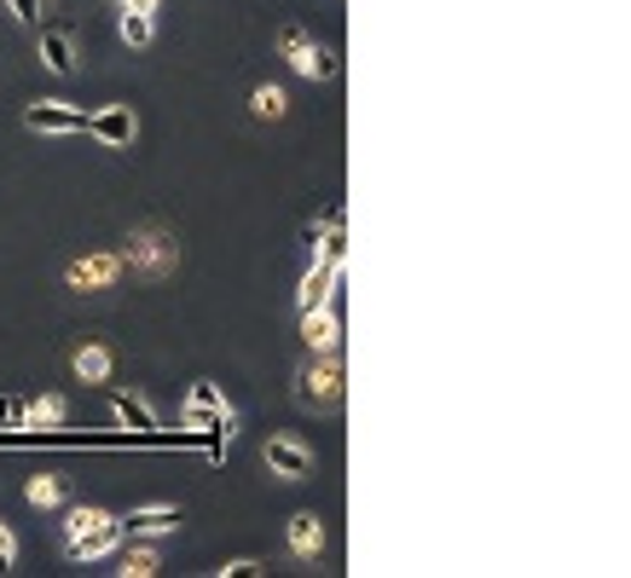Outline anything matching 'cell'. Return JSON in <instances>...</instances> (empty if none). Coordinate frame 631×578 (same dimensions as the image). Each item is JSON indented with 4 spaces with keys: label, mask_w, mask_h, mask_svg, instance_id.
I'll return each mask as SVG.
<instances>
[{
    "label": "cell",
    "mask_w": 631,
    "mask_h": 578,
    "mask_svg": "<svg viewBox=\"0 0 631 578\" xmlns=\"http://www.w3.org/2000/svg\"><path fill=\"white\" fill-rule=\"evenodd\" d=\"M18 423H30V428H41V434H47V428H58V423H65V400H58V394H47V400L18 405Z\"/></svg>",
    "instance_id": "cell-16"
},
{
    "label": "cell",
    "mask_w": 631,
    "mask_h": 578,
    "mask_svg": "<svg viewBox=\"0 0 631 578\" xmlns=\"http://www.w3.org/2000/svg\"><path fill=\"white\" fill-rule=\"evenodd\" d=\"M111 7L122 12V7H134V12H157V0H111Z\"/></svg>",
    "instance_id": "cell-25"
},
{
    "label": "cell",
    "mask_w": 631,
    "mask_h": 578,
    "mask_svg": "<svg viewBox=\"0 0 631 578\" xmlns=\"http://www.w3.org/2000/svg\"><path fill=\"white\" fill-rule=\"evenodd\" d=\"M261 458H267V469L273 474H284V481H308L313 474V446L308 440H296V434H278V440H267V451H261Z\"/></svg>",
    "instance_id": "cell-6"
},
{
    "label": "cell",
    "mask_w": 631,
    "mask_h": 578,
    "mask_svg": "<svg viewBox=\"0 0 631 578\" xmlns=\"http://www.w3.org/2000/svg\"><path fill=\"white\" fill-rule=\"evenodd\" d=\"M122 578H151L157 573V550H146V544H134L128 555H122V567H116Z\"/></svg>",
    "instance_id": "cell-21"
},
{
    "label": "cell",
    "mask_w": 631,
    "mask_h": 578,
    "mask_svg": "<svg viewBox=\"0 0 631 578\" xmlns=\"http://www.w3.org/2000/svg\"><path fill=\"white\" fill-rule=\"evenodd\" d=\"M250 573H261V562H227L220 567V578H250Z\"/></svg>",
    "instance_id": "cell-24"
},
{
    "label": "cell",
    "mask_w": 631,
    "mask_h": 578,
    "mask_svg": "<svg viewBox=\"0 0 631 578\" xmlns=\"http://www.w3.org/2000/svg\"><path fill=\"white\" fill-rule=\"evenodd\" d=\"M296 400L301 405H336L342 400V365L331 354H324V359L313 354L308 365L296 370Z\"/></svg>",
    "instance_id": "cell-4"
},
{
    "label": "cell",
    "mask_w": 631,
    "mask_h": 578,
    "mask_svg": "<svg viewBox=\"0 0 631 578\" xmlns=\"http://www.w3.org/2000/svg\"><path fill=\"white\" fill-rule=\"evenodd\" d=\"M180 527V509L174 504H151V509H134L122 515V532H134V539H162V532Z\"/></svg>",
    "instance_id": "cell-12"
},
{
    "label": "cell",
    "mask_w": 631,
    "mask_h": 578,
    "mask_svg": "<svg viewBox=\"0 0 631 578\" xmlns=\"http://www.w3.org/2000/svg\"><path fill=\"white\" fill-rule=\"evenodd\" d=\"M301 336H308L313 354H336V347H342V324H336L331 307H313V313H301Z\"/></svg>",
    "instance_id": "cell-13"
},
{
    "label": "cell",
    "mask_w": 631,
    "mask_h": 578,
    "mask_svg": "<svg viewBox=\"0 0 631 578\" xmlns=\"http://www.w3.org/2000/svg\"><path fill=\"white\" fill-rule=\"evenodd\" d=\"M250 111H255L261 122H278L284 111H290V99H284V88H273V81H261V88L250 93Z\"/></svg>",
    "instance_id": "cell-17"
},
{
    "label": "cell",
    "mask_w": 631,
    "mask_h": 578,
    "mask_svg": "<svg viewBox=\"0 0 631 578\" xmlns=\"http://www.w3.org/2000/svg\"><path fill=\"white\" fill-rule=\"evenodd\" d=\"M111 411H116V423L128 428V434H139V440H162V446L174 440V434H162V428H157V411L139 400V394H111Z\"/></svg>",
    "instance_id": "cell-10"
},
{
    "label": "cell",
    "mask_w": 631,
    "mask_h": 578,
    "mask_svg": "<svg viewBox=\"0 0 631 578\" xmlns=\"http://www.w3.org/2000/svg\"><path fill=\"white\" fill-rule=\"evenodd\" d=\"M336 273H342V261H331V255H313V273L301 278V296H296V307H301V313H313V307H331Z\"/></svg>",
    "instance_id": "cell-11"
},
{
    "label": "cell",
    "mask_w": 631,
    "mask_h": 578,
    "mask_svg": "<svg viewBox=\"0 0 631 578\" xmlns=\"http://www.w3.org/2000/svg\"><path fill=\"white\" fill-rule=\"evenodd\" d=\"M290 550H296V555H319V550H324V521H319L313 509L290 515Z\"/></svg>",
    "instance_id": "cell-15"
},
{
    "label": "cell",
    "mask_w": 631,
    "mask_h": 578,
    "mask_svg": "<svg viewBox=\"0 0 631 578\" xmlns=\"http://www.w3.org/2000/svg\"><path fill=\"white\" fill-rule=\"evenodd\" d=\"M122 273V255H81L70 266V289H105Z\"/></svg>",
    "instance_id": "cell-14"
},
{
    "label": "cell",
    "mask_w": 631,
    "mask_h": 578,
    "mask_svg": "<svg viewBox=\"0 0 631 578\" xmlns=\"http://www.w3.org/2000/svg\"><path fill=\"white\" fill-rule=\"evenodd\" d=\"M24 498H30L35 509H58V498H65V486H58L53 474H35V481L24 486Z\"/></svg>",
    "instance_id": "cell-20"
},
{
    "label": "cell",
    "mask_w": 631,
    "mask_h": 578,
    "mask_svg": "<svg viewBox=\"0 0 631 578\" xmlns=\"http://www.w3.org/2000/svg\"><path fill=\"white\" fill-rule=\"evenodd\" d=\"M122 544V521L111 509H93V504H81L65 515V550L76 555V562H99V555H111Z\"/></svg>",
    "instance_id": "cell-2"
},
{
    "label": "cell",
    "mask_w": 631,
    "mask_h": 578,
    "mask_svg": "<svg viewBox=\"0 0 631 578\" xmlns=\"http://www.w3.org/2000/svg\"><path fill=\"white\" fill-rule=\"evenodd\" d=\"M24 128H30V134H88V111H70V105L41 99V105L24 111Z\"/></svg>",
    "instance_id": "cell-9"
},
{
    "label": "cell",
    "mask_w": 631,
    "mask_h": 578,
    "mask_svg": "<svg viewBox=\"0 0 631 578\" xmlns=\"http://www.w3.org/2000/svg\"><path fill=\"white\" fill-rule=\"evenodd\" d=\"M180 423L203 434V451H209V463L227 458V440H232V423H238V417H232V405H227V394H220L215 382H192L186 405H180Z\"/></svg>",
    "instance_id": "cell-1"
},
{
    "label": "cell",
    "mask_w": 631,
    "mask_h": 578,
    "mask_svg": "<svg viewBox=\"0 0 631 578\" xmlns=\"http://www.w3.org/2000/svg\"><path fill=\"white\" fill-rule=\"evenodd\" d=\"M7 7H12V18H18V24H41V0H7Z\"/></svg>",
    "instance_id": "cell-23"
},
{
    "label": "cell",
    "mask_w": 631,
    "mask_h": 578,
    "mask_svg": "<svg viewBox=\"0 0 631 578\" xmlns=\"http://www.w3.org/2000/svg\"><path fill=\"white\" fill-rule=\"evenodd\" d=\"M88 134H93L99 144H111V151H134V134H139L134 105H105V111H93V116H88Z\"/></svg>",
    "instance_id": "cell-8"
},
{
    "label": "cell",
    "mask_w": 631,
    "mask_h": 578,
    "mask_svg": "<svg viewBox=\"0 0 631 578\" xmlns=\"http://www.w3.org/2000/svg\"><path fill=\"white\" fill-rule=\"evenodd\" d=\"M76 377L81 382H105L111 377V354H105V347H81V354H76Z\"/></svg>",
    "instance_id": "cell-18"
},
{
    "label": "cell",
    "mask_w": 631,
    "mask_h": 578,
    "mask_svg": "<svg viewBox=\"0 0 631 578\" xmlns=\"http://www.w3.org/2000/svg\"><path fill=\"white\" fill-rule=\"evenodd\" d=\"M122 261H128L139 278H169V273H174V261H180V243L162 232V226H146V232H134V238H128Z\"/></svg>",
    "instance_id": "cell-3"
},
{
    "label": "cell",
    "mask_w": 631,
    "mask_h": 578,
    "mask_svg": "<svg viewBox=\"0 0 631 578\" xmlns=\"http://www.w3.org/2000/svg\"><path fill=\"white\" fill-rule=\"evenodd\" d=\"M278 53L290 58V70H296V76H308V81H324V76H336L331 53H324L319 41H313L308 30H301V24H290V30L278 35Z\"/></svg>",
    "instance_id": "cell-5"
},
{
    "label": "cell",
    "mask_w": 631,
    "mask_h": 578,
    "mask_svg": "<svg viewBox=\"0 0 631 578\" xmlns=\"http://www.w3.org/2000/svg\"><path fill=\"white\" fill-rule=\"evenodd\" d=\"M41 35H35V53H41V65H47L53 76H76V65H81V53H76V30H65V24H35Z\"/></svg>",
    "instance_id": "cell-7"
},
{
    "label": "cell",
    "mask_w": 631,
    "mask_h": 578,
    "mask_svg": "<svg viewBox=\"0 0 631 578\" xmlns=\"http://www.w3.org/2000/svg\"><path fill=\"white\" fill-rule=\"evenodd\" d=\"M122 41H128V47H146L151 41V12H134V7H122Z\"/></svg>",
    "instance_id": "cell-19"
},
{
    "label": "cell",
    "mask_w": 631,
    "mask_h": 578,
    "mask_svg": "<svg viewBox=\"0 0 631 578\" xmlns=\"http://www.w3.org/2000/svg\"><path fill=\"white\" fill-rule=\"evenodd\" d=\"M18 567V539H12V527L0 521V573H12Z\"/></svg>",
    "instance_id": "cell-22"
}]
</instances>
